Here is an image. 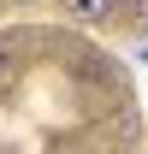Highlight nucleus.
Returning a JSON list of instances; mask_svg holds the SVG:
<instances>
[{"label":"nucleus","instance_id":"nucleus-1","mask_svg":"<svg viewBox=\"0 0 148 154\" xmlns=\"http://www.w3.org/2000/svg\"><path fill=\"white\" fill-rule=\"evenodd\" d=\"M65 12H77L83 24H101V18L113 12V0H65Z\"/></svg>","mask_w":148,"mask_h":154},{"label":"nucleus","instance_id":"nucleus-2","mask_svg":"<svg viewBox=\"0 0 148 154\" xmlns=\"http://www.w3.org/2000/svg\"><path fill=\"white\" fill-rule=\"evenodd\" d=\"M142 24H148V0H142Z\"/></svg>","mask_w":148,"mask_h":154}]
</instances>
